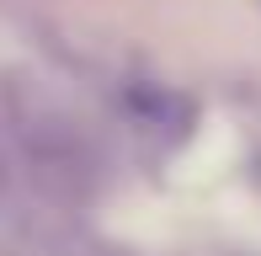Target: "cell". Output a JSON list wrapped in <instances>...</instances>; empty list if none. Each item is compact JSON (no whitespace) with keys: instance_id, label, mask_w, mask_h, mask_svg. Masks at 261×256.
Wrapping results in <instances>:
<instances>
[{"instance_id":"obj_1","label":"cell","mask_w":261,"mask_h":256,"mask_svg":"<svg viewBox=\"0 0 261 256\" xmlns=\"http://www.w3.org/2000/svg\"><path fill=\"white\" fill-rule=\"evenodd\" d=\"M128 112H134V118H144L149 128H187V123H192L187 96L160 91V86H134V91H128Z\"/></svg>"}]
</instances>
